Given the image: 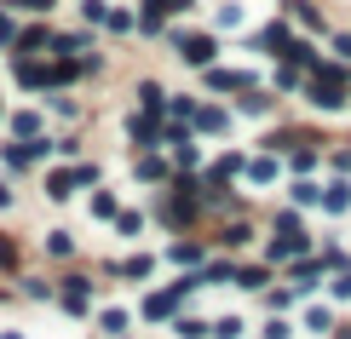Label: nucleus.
Wrapping results in <instances>:
<instances>
[{"instance_id":"f257e3e1","label":"nucleus","mask_w":351,"mask_h":339,"mask_svg":"<svg viewBox=\"0 0 351 339\" xmlns=\"http://www.w3.org/2000/svg\"><path fill=\"white\" fill-rule=\"evenodd\" d=\"M173 47H179V58L190 69H213V35H173Z\"/></svg>"},{"instance_id":"f03ea898","label":"nucleus","mask_w":351,"mask_h":339,"mask_svg":"<svg viewBox=\"0 0 351 339\" xmlns=\"http://www.w3.org/2000/svg\"><path fill=\"white\" fill-rule=\"evenodd\" d=\"M75 184H98V167H93V161L75 167V173H52V179H47V196L64 201V196H75Z\"/></svg>"},{"instance_id":"7ed1b4c3","label":"nucleus","mask_w":351,"mask_h":339,"mask_svg":"<svg viewBox=\"0 0 351 339\" xmlns=\"http://www.w3.org/2000/svg\"><path fill=\"white\" fill-rule=\"evenodd\" d=\"M340 86H346V81H334V75H311V104L323 110V115H328V110H340V104H346Z\"/></svg>"},{"instance_id":"20e7f679","label":"nucleus","mask_w":351,"mask_h":339,"mask_svg":"<svg viewBox=\"0 0 351 339\" xmlns=\"http://www.w3.org/2000/svg\"><path fill=\"white\" fill-rule=\"evenodd\" d=\"M86 293H93V276H64V305L75 316H86Z\"/></svg>"},{"instance_id":"39448f33","label":"nucleus","mask_w":351,"mask_h":339,"mask_svg":"<svg viewBox=\"0 0 351 339\" xmlns=\"http://www.w3.org/2000/svg\"><path fill=\"white\" fill-rule=\"evenodd\" d=\"M208 86H213V92H247L254 81H247L242 69H208Z\"/></svg>"},{"instance_id":"423d86ee","label":"nucleus","mask_w":351,"mask_h":339,"mask_svg":"<svg viewBox=\"0 0 351 339\" xmlns=\"http://www.w3.org/2000/svg\"><path fill=\"white\" fill-rule=\"evenodd\" d=\"M173 311H179V288H173V293H150V299H144V316H150V322H167Z\"/></svg>"},{"instance_id":"0eeeda50","label":"nucleus","mask_w":351,"mask_h":339,"mask_svg":"<svg viewBox=\"0 0 351 339\" xmlns=\"http://www.w3.org/2000/svg\"><path fill=\"white\" fill-rule=\"evenodd\" d=\"M294 47V35H288V23H271L265 35H259V52H288Z\"/></svg>"},{"instance_id":"6e6552de","label":"nucleus","mask_w":351,"mask_h":339,"mask_svg":"<svg viewBox=\"0 0 351 339\" xmlns=\"http://www.w3.org/2000/svg\"><path fill=\"white\" fill-rule=\"evenodd\" d=\"M138 104H144V115H162L167 98H162V86H156V81H138Z\"/></svg>"},{"instance_id":"1a4fd4ad","label":"nucleus","mask_w":351,"mask_h":339,"mask_svg":"<svg viewBox=\"0 0 351 339\" xmlns=\"http://www.w3.org/2000/svg\"><path fill=\"white\" fill-rule=\"evenodd\" d=\"M323 271H328L323 259H300V264H294V288L305 293V288H311V282H317V276H323Z\"/></svg>"},{"instance_id":"9d476101","label":"nucleus","mask_w":351,"mask_h":339,"mask_svg":"<svg viewBox=\"0 0 351 339\" xmlns=\"http://www.w3.org/2000/svg\"><path fill=\"white\" fill-rule=\"evenodd\" d=\"M173 334H179V339H202V334H213V322H202V316H173Z\"/></svg>"},{"instance_id":"9b49d317","label":"nucleus","mask_w":351,"mask_h":339,"mask_svg":"<svg viewBox=\"0 0 351 339\" xmlns=\"http://www.w3.org/2000/svg\"><path fill=\"white\" fill-rule=\"evenodd\" d=\"M173 161H179V173H190V167H196V161H202L196 138H179V144H173Z\"/></svg>"},{"instance_id":"f8f14e48","label":"nucleus","mask_w":351,"mask_h":339,"mask_svg":"<svg viewBox=\"0 0 351 339\" xmlns=\"http://www.w3.org/2000/svg\"><path fill=\"white\" fill-rule=\"evenodd\" d=\"M323 208H328V213H346V208H351V184H328V190H323Z\"/></svg>"},{"instance_id":"ddd939ff","label":"nucleus","mask_w":351,"mask_h":339,"mask_svg":"<svg viewBox=\"0 0 351 339\" xmlns=\"http://www.w3.org/2000/svg\"><path fill=\"white\" fill-rule=\"evenodd\" d=\"M305 328H311V334H334L340 322H334V311H328V305H317V311L305 316Z\"/></svg>"},{"instance_id":"4468645a","label":"nucleus","mask_w":351,"mask_h":339,"mask_svg":"<svg viewBox=\"0 0 351 339\" xmlns=\"http://www.w3.org/2000/svg\"><path fill=\"white\" fill-rule=\"evenodd\" d=\"M190 121H196L202 132H225V127H230V121H225V110H196Z\"/></svg>"},{"instance_id":"2eb2a0df","label":"nucleus","mask_w":351,"mask_h":339,"mask_svg":"<svg viewBox=\"0 0 351 339\" xmlns=\"http://www.w3.org/2000/svg\"><path fill=\"white\" fill-rule=\"evenodd\" d=\"M167 259H173V264H202V247H196V242H173Z\"/></svg>"},{"instance_id":"dca6fc26","label":"nucleus","mask_w":351,"mask_h":339,"mask_svg":"<svg viewBox=\"0 0 351 339\" xmlns=\"http://www.w3.org/2000/svg\"><path fill=\"white\" fill-rule=\"evenodd\" d=\"M288 6H294V18H300L305 29H323V12H317L311 0H288Z\"/></svg>"},{"instance_id":"f3484780","label":"nucleus","mask_w":351,"mask_h":339,"mask_svg":"<svg viewBox=\"0 0 351 339\" xmlns=\"http://www.w3.org/2000/svg\"><path fill=\"white\" fill-rule=\"evenodd\" d=\"M247 179H254V184H271V179H276V161H271V155L247 161Z\"/></svg>"},{"instance_id":"a211bd4d","label":"nucleus","mask_w":351,"mask_h":339,"mask_svg":"<svg viewBox=\"0 0 351 339\" xmlns=\"http://www.w3.org/2000/svg\"><path fill=\"white\" fill-rule=\"evenodd\" d=\"M81 18L86 23H110V0H81Z\"/></svg>"},{"instance_id":"6ab92c4d","label":"nucleus","mask_w":351,"mask_h":339,"mask_svg":"<svg viewBox=\"0 0 351 339\" xmlns=\"http://www.w3.org/2000/svg\"><path fill=\"white\" fill-rule=\"evenodd\" d=\"M288 167H294V173H311V167H317V150H311V144H300V150L288 155Z\"/></svg>"},{"instance_id":"aec40b11","label":"nucleus","mask_w":351,"mask_h":339,"mask_svg":"<svg viewBox=\"0 0 351 339\" xmlns=\"http://www.w3.org/2000/svg\"><path fill=\"white\" fill-rule=\"evenodd\" d=\"M93 213H98V218H115L121 208H115V196H110V190H93Z\"/></svg>"},{"instance_id":"412c9836","label":"nucleus","mask_w":351,"mask_h":339,"mask_svg":"<svg viewBox=\"0 0 351 339\" xmlns=\"http://www.w3.org/2000/svg\"><path fill=\"white\" fill-rule=\"evenodd\" d=\"M247 236H254V230H247V225H242V218H237V225H225V230H219V242H225V247H242V242H247Z\"/></svg>"},{"instance_id":"4be33fe9","label":"nucleus","mask_w":351,"mask_h":339,"mask_svg":"<svg viewBox=\"0 0 351 339\" xmlns=\"http://www.w3.org/2000/svg\"><path fill=\"white\" fill-rule=\"evenodd\" d=\"M138 179H150V184H162V179H167V167H162V161H156V155H144V161H138Z\"/></svg>"},{"instance_id":"5701e85b","label":"nucleus","mask_w":351,"mask_h":339,"mask_svg":"<svg viewBox=\"0 0 351 339\" xmlns=\"http://www.w3.org/2000/svg\"><path fill=\"white\" fill-rule=\"evenodd\" d=\"M115 271H121V276H133V282H144V276H150V259L138 253V259H127V264H115Z\"/></svg>"},{"instance_id":"b1692460","label":"nucleus","mask_w":351,"mask_h":339,"mask_svg":"<svg viewBox=\"0 0 351 339\" xmlns=\"http://www.w3.org/2000/svg\"><path fill=\"white\" fill-rule=\"evenodd\" d=\"M98 328H104V334H127V311H104V316H98Z\"/></svg>"},{"instance_id":"393cba45","label":"nucleus","mask_w":351,"mask_h":339,"mask_svg":"<svg viewBox=\"0 0 351 339\" xmlns=\"http://www.w3.org/2000/svg\"><path fill=\"white\" fill-rule=\"evenodd\" d=\"M294 201H300V208H311V201H323V190H317V184H305V179H300V184H294Z\"/></svg>"},{"instance_id":"a878e982","label":"nucleus","mask_w":351,"mask_h":339,"mask_svg":"<svg viewBox=\"0 0 351 339\" xmlns=\"http://www.w3.org/2000/svg\"><path fill=\"white\" fill-rule=\"evenodd\" d=\"M242 110H247V115H271V98H265V92H247Z\"/></svg>"},{"instance_id":"bb28decb","label":"nucleus","mask_w":351,"mask_h":339,"mask_svg":"<svg viewBox=\"0 0 351 339\" xmlns=\"http://www.w3.org/2000/svg\"><path fill=\"white\" fill-rule=\"evenodd\" d=\"M0 47H18V23H12V12H0Z\"/></svg>"},{"instance_id":"cd10ccee","label":"nucleus","mask_w":351,"mask_h":339,"mask_svg":"<svg viewBox=\"0 0 351 339\" xmlns=\"http://www.w3.org/2000/svg\"><path fill=\"white\" fill-rule=\"evenodd\" d=\"M69 247H75V242H69V230H52L47 236V253H69Z\"/></svg>"},{"instance_id":"c85d7f7f","label":"nucleus","mask_w":351,"mask_h":339,"mask_svg":"<svg viewBox=\"0 0 351 339\" xmlns=\"http://www.w3.org/2000/svg\"><path fill=\"white\" fill-rule=\"evenodd\" d=\"M115 225H121V236H138V225H144V213H115Z\"/></svg>"},{"instance_id":"c756f323","label":"nucleus","mask_w":351,"mask_h":339,"mask_svg":"<svg viewBox=\"0 0 351 339\" xmlns=\"http://www.w3.org/2000/svg\"><path fill=\"white\" fill-rule=\"evenodd\" d=\"M12 6H18V12H35V18H40V12H52L58 0H12Z\"/></svg>"},{"instance_id":"7c9ffc66","label":"nucleus","mask_w":351,"mask_h":339,"mask_svg":"<svg viewBox=\"0 0 351 339\" xmlns=\"http://www.w3.org/2000/svg\"><path fill=\"white\" fill-rule=\"evenodd\" d=\"M138 18H133V12H110V29H115V35H127V29H133Z\"/></svg>"},{"instance_id":"2f4dec72","label":"nucleus","mask_w":351,"mask_h":339,"mask_svg":"<svg viewBox=\"0 0 351 339\" xmlns=\"http://www.w3.org/2000/svg\"><path fill=\"white\" fill-rule=\"evenodd\" d=\"M23 293H29V299H52V288H47V282H35V276H23Z\"/></svg>"},{"instance_id":"473e14b6","label":"nucleus","mask_w":351,"mask_h":339,"mask_svg":"<svg viewBox=\"0 0 351 339\" xmlns=\"http://www.w3.org/2000/svg\"><path fill=\"white\" fill-rule=\"evenodd\" d=\"M242 23V6H219V29H237Z\"/></svg>"},{"instance_id":"72a5a7b5","label":"nucleus","mask_w":351,"mask_h":339,"mask_svg":"<svg viewBox=\"0 0 351 339\" xmlns=\"http://www.w3.org/2000/svg\"><path fill=\"white\" fill-rule=\"evenodd\" d=\"M213 334H219V339H237V334H242V322H237V316H225V322H213Z\"/></svg>"},{"instance_id":"f704fd0d","label":"nucleus","mask_w":351,"mask_h":339,"mask_svg":"<svg viewBox=\"0 0 351 339\" xmlns=\"http://www.w3.org/2000/svg\"><path fill=\"white\" fill-rule=\"evenodd\" d=\"M12 127H18L23 138H35V132H40V115H18V121H12Z\"/></svg>"},{"instance_id":"c9c22d12","label":"nucleus","mask_w":351,"mask_h":339,"mask_svg":"<svg viewBox=\"0 0 351 339\" xmlns=\"http://www.w3.org/2000/svg\"><path fill=\"white\" fill-rule=\"evenodd\" d=\"M265 276H271V271H237V282H242V288H265Z\"/></svg>"},{"instance_id":"e433bc0d","label":"nucleus","mask_w":351,"mask_h":339,"mask_svg":"<svg viewBox=\"0 0 351 339\" xmlns=\"http://www.w3.org/2000/svg\"><path fill=\"white\" fill-rule=\"evenodd\" d=\"M334 299H351V271H340V276H334Z\"/></svg>"},{"instance_id":"4c0bfd02","label":"nucleus","mask_w":351,"mask_h":339,"mask_svg":"<svg viewBox=\"0 0 351 339\" xmlns=\"http://www.w3.org/2000/svg\"><path fill=\"white\" fill-rule=\"evenodd\" d=\"M288 334H294V328H288L282 316H271V328H265V339H288Z\"/></svg>"},{"instance_id":"58836bf2","label":"nucleus","mask_w":351,"mask_h":339,"mask_svg":"<svg viewBox=\"0 0 351 339\" xmlns=\"http://www.w3.org/2000/svg\"><path fill=\"white\" fill-rule=\"evenodd\" d=\"M0 264H6V271L18 264V247H12V242H0Z\"/></svg>"},{"instance_id":"ea45409f","label":"nucleus","mask_w":351,"mask_h":339,"mask_svg":"<svg viewBox=\"0 0 351 339\" xmlns=\"http://www.w3.org/2000/svg\"><path fill=\"white\" fill-rule=\"evenodd\" d=\"M334 52H340L346 64H351V35H334Z\"/></svg>"},{"instance_id":"a19ab883","label":"nucleus","mask_w":351,"mask_h":339,"mask_svg":"<svg viewBox=\"0 0 351 339\" xmlns=\"http://www.w3.org/2000/svg\"><path fill=\"white\" fill-rule=\"evenodd\" d=\"M334 167H340V173H351V150H340V155H334Z\"/></svg>"},{"instance_id":"79ce46f5","label":"nucleus","mask_w":351,"mask_h":339,"mask_svg":"<svg viewBox=\"0 0 351 339\" xmlns=\"http://www.w3.org/2000/svg\"><path fill=\"white\" fill-rule=\"evenodd\" d=\"M184 6H190V0H173V12H184Z\"/></svg>"},{"instance_id":"37998d69","label":"nucleus","mask_w":351,"mask_h":339,"mask_svg":"<svg viewBox=\"0 0 351 339\" xmlns=\"http://www.w3.org/2000/svg\"><path fill=\"white\" fill-rule=\"evenodd\" d=\"M0 339H18V334H0Z\"/></svg>"}]
</instances>
